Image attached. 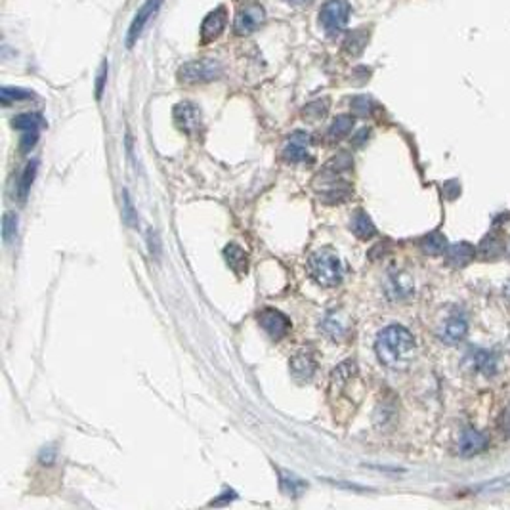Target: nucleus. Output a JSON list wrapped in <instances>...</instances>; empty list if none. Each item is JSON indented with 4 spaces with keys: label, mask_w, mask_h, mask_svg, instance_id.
I'll list each match as a JSON object with an SVG mask.
<instances>
[{
    "label": "nucleus",
    "mask_w": 510,
    "mask_h": 510,
    "mask_svg": "<svg viewBox=\"0 0 510 510\" xmlns=\"http://www.w3.org/2000/svg\"><path fill=\"white\" fill-rule=\"evenodd\" d=\"M375 352L380 363L394 371H405L417 358V342L409 329L402 325H388L377 335Z\"/></svg>",
    "instance_id": "nucleus-1"
},
{
    "label": "nucleus",
    "mask_w": 510,
    "mask_h": 510,
    "mask_svg": "<svg viewBox=\"0 0 510 510\" xmlns=\"http://www.w3.org/2000/svg\"><path fill=\"white\" fill-rule=\"evenodd\" d=\"M308 272L310 278L321 287H337L342 281L344 270L342 262L331 249H319L311 252L308 259Z\"/></svg>",
    "instance_id": "nucleus-2"
},
{
    "label": "nucleus",
    "mask_w": 510,
    "mask_h": 510,
    "mask_svg": "<svg viewBox=\"0 0 510 510\" xmlns=\"http://www.w3.org/2000/svg\"><path fill=\"white\" fill-rule=\"evenodd\" d=\"M348 20H350L348 0H327L319 10V23L329 37H337L342 33Z\"/></svg>",
    "instance_id": "nucleus-3"
},
{
    "label": "nucleus",
    "mask_w": 510,
    "mask_h": 510,
    "mask_svg": "<svg viewBox=\"0 0 510 510\" xmlns=\"http://www.w3.org/2000/svg\"><path fill=\"white\" fill-rule=\"evenodd\" d=\"M222 75V66L214 60H199L189 61L186 66L180 67L178 79L187 85H197V82H211L218 79Z\"/></svg>",
    "instance_id": "nucleus-4"
},
{
    "label": "nucleus",
    "mask_w": 510,
    "mask_h": 510,
    "mask_svg": "<svg viewBox=\"0 0 510 510\" xmlns=\"http://www.w3.org/2000/svg\"><path fill=\"white\" fill-rule=\"evenodd\" d=\"M259 323L264 329L266 335L272 340H281L287 337V332L291 331V319L287 318L283 311L273 310V308H264L259 313Z\"/></svg>",
    "instance_id": "nucleus-5"
},
{
    "label": "nucleus",
    "mask_w": 510,
    "mask_h": 510,
    "mask_svg": "<svg viewBox=\"0 0 510 510\" xmlns=\"http://www.w3.org/2000/svg\"><path fill=\"white\" fill-rule=\"evenodd\" d=\"M310 134L297 130V132H292L291 136L287 138L281 155H283V159H285L287 163H304V161L310 159Z\"/></svg>",
    "instance_id": "nucleus-6"
},
{
    "label": "nucleus",
    "mask_w": 510,
    "mask_h": 510,
    "mask_svg": "<svg viewBox=\"0 0 510 510\" xmlns=\"http://www.w3.org/2000/svg\"><path fill=\"white\" fill-rule=\"evenodd\" d=\"M266 20L264 8L260 4H249V6L241 8L235 15L233 21V29L237 35H251L259 29Z\"/></svg>",
    "instance_id": "nucleus-7"
},
{
    "label": "nucleus",
    "mask_w": 510,
    "mask_h": 510,
    "mask_svg": "<svg viewBox=\"0 0 510 510\" xmlns=\"http://www.w3.org/2000/svg\"><path fill=\"white\" fill-rule=\"evenodd\" d=\"M174 120L180 130L186 134H197L203 126L201 109L192 101H182L174 107Z\"/></svg>",
    "instance_id": "nucleus-8"
},
{
    "label": "nucleus",
    "mask_w": 510,
    "mask_h": 510,
    "mask_svg": "<svg viewBox=\"0 0 510 510\" xmlns=\"http://www.w3.org/2000/svg\"><path fill=\"white\" fill-rule=\"evenodd\" d=\"M161 4H163V0H146V4L139 8L138 13H136V18H134L132 23H130L128 35H126V46L128 48L134 46V42L142 37V33H144V29L147 27L149 20L155 18V13H157V10L161 8Z\"/></svg>",
    "instance_id": "nucleus-9"
},
{
    "label": "nucleus",
    "mask_w": 510,
    "mask_h": 510,
    "mask_svg": "<svg viewBox=\"0 0 510 510\" xmlns=\"http://www.w3.org/2000/svg\"><path fill=\"white\" fill-rule=\"evenodd\" d=\"M487 444H490V440L485 434H482L476 428H464L459 436V455L461 457H474L478 453H482L487 447Z\"/></svg>",
    "instance_id": "nucleus-10"
},
{
    "label": "nucleus",
    "mask_w": 510,
    "mask_h": 510,
    "mask_svg": "<svg viewBox=\"0 0 510 510\" xmlns=\"http://www.w3.org/2000/svg\"><path fill=\"white\" fill-rule=\"evenodd\" d=\"M225 23H228V12H225V8L220 6L216 8V10H212L205 18V21H203V25H201V37H203V40L211 42V40L218 39L220 35L224 33Z\"/></svg>",
    "instance_id": "nucleus-11"
},
{
    "label": "nucleus",
    "mask_w": 510,
    "mask_h": 510,
    "mask_svg": "<svg viewBox=\"0 0 510 510\" xmlns=\"http://www.w3.org/2000/svg\"><path fill=\"white\" fill-rule=\"evenodd\" d=\"M476 256V249L471 245V243H455V245L447 247L445 251V262L447 266H453V268H464L468 266Z\"/></svg>",
    "instance_id": "nucleus-12"
},
{
    "label": "nucleus",
    "mask_w": 510,
    "mask_h": 510,
    "mask_svg": "<svg viewBox=\"0 0 510 510\" xmlns=\"http://www.w3.org/2000/svg\"><path fill=\"white\" fill-rule=\"evenodd\" d=\"M316 369H318V361L313 359L311 354L300 352V354H297V356L291 359L292 377L299 378V380H302V382H308V380H311L313 375H316Z\"/></svg>",
    "instance_id": "nucleus-13"
},
{
    "label": "nucleus",
    "mask_w": 510,
    "mask_h": 510,
    "mask_svg": "<svg viewBox=\"0 0 510 510\" xmlns=\"http://www.w3.org/2000/svg\"><path fill=\"white\" fill-rule=\"evenodd\" d=\"M466 331H468L466 321H464L463 318H459V316H453V318L447 319L444 323V327H442L440 338H442V342H445V344L455 346L466 337Z\"/></svg>",
    "instance_id": "nucleus-14"
},
{
    "label": "nucleus",
    "mask_w": 510,
    "mask_h": 510,
    "mask_svg": "<svg viewBox=\"0 0 510 510\" xmlns=\"http://www.w3.org/2000/svg\"><path fill=\"white\" fill-rule=\"evenodd\" d=\"M472 361V367H474V371H480L491 377V375H495L497 371V358L487 350H474L468 356Z\"/></svg>",
    "instance_id": "nucleus-15"
},
{
    "label": "nucleus",
    "mask_w": 510,
    "mask_h": 510,
    "mask_svg": "<svg viewBox=\"0 0 510 510\" xmlns=\"http://www.w3.org/2000/svg\"><path fill=\"white\" fill-rule=\"evenodd\" d=\"M224 259L230 264L233 272L245 273L247 266H249V259H247V252L243 247H239L237 243H230L224 249Z\"/></svg>",
    "instance_id": "nucleus-16"
},
{
    "label": "nucleus",
    "mask_w": 510,
    "mask_h": 510,
    "mask_svg": "<svg viewBox=\"0 0 510 510\" xmlns=\"http://www.w3.org/2000/svg\"><path fill=\"white\" fill-rule=\"evenodd\" d=\"M350 228L359 239H371L377 235V228L373 224V220L369 218V214L363 211H358L352 216Z\"/></svg>",
    "instance_id": "nucleus-17"
},
{
    "label": "nucleus",
    "mask_w": 510,
    "mask_h": 510,
    "mask_svg": "<svg viewBox=\"0 0 510 510\" xmlns=\"http://www.w3.org/2000/svg\"><path fill=\"white\" fill-rule=\"evenodd\" d=\"M44 123V117L40 113H21L12 120V126L20 132H39Z\"/></svg>",
    "instance_id": "nucleus-18"
},
{
    "label": "nucleus",
    "mask_w": 510,
    "mask_h": 510,
    "mask_svg": "<svg viewBox=\"0 0 510 510\" xmlns=\"http://www.w3.org/2000/svg\"><path fill=\"white\" fill-rule=\"evenodd\" d=\"M447 239H445L444 233L440 232H432L428 233L426 237L421 241V249H423L424 254H430V256H440V254H445L447 251Z\"/></svg>",
    "instance_id": "nucleus-19"
},
{
    "label": "nucleus",
    "mask_w": 510,
    "mask_h": 510,
    "mask_svg": "<svg viewBox=\"0 0 510 510\" xmlns=\"http://www.w3.org/2000/svg\"><path fill=\"white\" fill-rule=\"evenodd\" d=\"M352 128H354V117L352 115H338L327 130V138H329V142H338V139L346 138L352 132Z\"/></svg>",
    "instance_id": "nucleus-20"
},
{
    "label": "nucleus",
    "mask_w": 510,
    "mask_h": 510,
    "mask_svg": "<svg viewBox=\"0 0 510 510\" xmlns=\"http://www.w3.org/2000/svg\"><path fill=\"white\" fill-rule=\"evenodd\" d=\"M367 42H369V31L367 29H356L346 37L344 50L350 56H359L367 46Z\"/></svg>",
    "instance_id": "nucleus-21"
},
{
    "label": "nucleus",
    "mask_w": 510,
    "mask_h": 510,
    "mask_svg": "<svg viewBox=\"0 0 510 510\" xmlns=\"http://www.w3.org/2000/svg\"><path fill=\"white\" fill-rule=\"evenodd\" d=\"M37 166H39V163H37V161H31V163L25 166L23 174H21L20 184H18V197H20L21 201L25 199L27 193H29V189L33 186L35 176H37Z\"/></svg>",
    "instance_id": "nucleus-22"
},
{
    "label": "nucleus",
    "mask_w": 510,
    "mask_h": 510,
    "mask_svg": "<svg viewBox=\"0 0 510 510\" xmlns=\"http://www.w3.org/2000/svg\"><path fill=\"white\" fill-rule=\"evenodd\" d=\"M321 329H323L325 335L332 338V340H340V337H342L346 331V327L340 323V319H338L335 313H329V316L325 318V321L321 323Z\"/></svg>",
    "instance_id": "nucleus-23"
},
{
    "label": "nucleus",
    "mask_w": 510,
    "mask_h": 510,
    "mask_svg": "<svg viewBox=\"0 0 510 510\" xmlns=\"http://www.w3.org/2000/svg\"><path fill=\"white\" fill-rule=\"evenodd\" d=\"M480 251H482L485 259H499V256L503 254V241L495 237V235H490V237L482 243Z\"/></svg>",
    "instance_id": "nucleus-24"
},
{
    "label": "nucleus",
    "mask_w": 510,
    "mask_h": 510,
    "mask_svg": "<svg viewBox=\"0 0 510 510\" xmlns=\"http://www.w3.org/2000/svg\"><path fill=\"white\" fill-rule=\"evenodd\" d=\"M2 235L6 243H12L15 235H18V216L13 212H6L4 220H2Z\"/></svg>",
    "instance_id": "nucleus-25"
},
{
    "label": "nucleus",
    "mask_w": 510,
    "mask_h": 510,
    "mask_svg": "<svg viewBox=\"0 0 510 510\" xmlns=\"http://www.w3.org/2000/svg\"><path fill=\"white\" fill-rule=\"evenodd\" d=\"M33 98V92L29 90H21V88H2V104L10 106L12 101H21Z\"/></svg>",
    "instance_id": "nucleus-26"
},
{
    "label": "nucleus",
    "mask_w": 510,
    "mask_h": 510,
    "mask_svg": "<svg viewBox=\"0 0 510 510\" xmlns=\"http://www.w3.org/2000/svg\"><path fill=\"white\" fill-rule=\"evenodd\" d=\"M327 109H329V101L327 100L313 101L304 109V117H308V119H321V117H325Z\"/></svg>",
    "instance_id": "nucleus-27"
},
{
    "label": "nucleus",
    "mask_w": 510,
    "mask_h": 510,
    "mask_svg": "<svg viewBox=\"0 0 510 510\" xmlns=\"http://www.w3.org/2000/svg\"><path fill=\"white\" fill-rule=\"evenodd\" d=\"M371 109H373V101L371 98H367V96H358V98L352 100V111L358 113V115H369Z\"/></svg>",
    "instance_id": "nucleus-28"
},
{
    "label": "nucleus",
    "mask_w": 510,
    "mask_h": 510,
    "mask_svg": "<svg viewBox=\"0 0 510 510\" xmlns=\"http://www.w3.org/2000/svg\"><path fill=\"white\" fill-rule=\"evenodd\" d=\"M123 197H125V212H123V216H125L126 224L128 225H136L138 222V214L134 212V206H132V201H130V195L128 192H123Z\"/></svg>",
    "instance_id": "nucleus-29"
},
{
    "label": "nucleus",
    "mask_w": 510,
    "mask_h": 510,
    "mask_svg": "<svg viewBox=\"0 0 510 510\" xmlns=\"http://www.w3.org/2000/svg\"><path fill=\"white\" fill-rule=\"evenodd\" d=\"M37 142H39V132H23V136H21V151H31Z\"/></svg>",
    "instance_id": "nucleus-30"
},
{
    "label": "nucleus",
    "mask_w": 510,
    "mask_h": 510,
    "mask_svg": "<svg viewBox=\"0 0 510 510\" xmlns=\"http://www.w3.org/2000/svg\"><path fill=\"white\" fill-rule=\"evenodd\" d=\"M499 424H501V430H503L504 436L510 437V405L503 411V413H501Z\"/></svg>",
    "instance_id": "nucleus-31"
},
{
    "label": "nucleus",
    "mask_w": 510,
    "mask_h": 510,
    "mask_svg": "<svg viewBox=\"0 0 510 510\" xmlns=\"http://www.w3.org/2000/svg\"><path fill=\"white\" fill-rule=\"evenodd\" d=\"M106 80H107V63H104V66H101L100 75H98V87H96V96H98V100H100L101 94H104Z\"/></svg>",
    "instance_id": "nucleus-32"
},
{
    "label": "nucleus",
    "mask_w": 510,
    "mask_h": 510,
    "mask_svg": "<svg viewBox=\"0 0 510 510\" xmlns=\"http://www.w3.org/2000/svg\"><path fill=\"white\" fill-rule=\"evenodd\" d=\"M40 461H42V463H46V464H52L54 449H50V447H48V451H46V447H44V451L40 453Z\"/></svg>",
    "instance_id": "nucleus-33"
},
{
    "label": "nucleus",
    "mask_w": 510,
    "mask_h": 510,
    "mask_svg": "<svg viewBox=\"0 0 510 510\" xmlns=\"http://www.w3.org/2000/svg\"><path fill=\"white\" fill-rule=\"evenodd\" d=\"M289 2H292V4H308L311 0H289Z\"/></svg>",
    "instance_id": "nucleus-34"
},
{
    "label": "nucleus",
    "mask_w": 510,
    "mask_h": 510,
    "mask_svg": "<svg viewBox=\"0 0 510 510\" xmlns=\"http://www.w3.org/2000/svg\"><path fill=\"white\" fill-rule=\"evenodd\" d=\"M506 294H509V297H510V285L506 287Z\"/></svg>",
    "instance_id": "nucleus-35"
}]
</instances>
